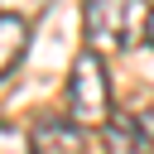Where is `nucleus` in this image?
Masks as SVG:
<instances>
[{
  "mask_svg": "<svg viewBox=\"0 0 154 154\" xmlns=\"http://www.w3.org/2000/svg\"><path fill=\"white\" fill-rule=\"evenodd\" d=\"M144 34H149V48H154V10H149V29H144Z\"/></svg>",
  "mask_w": 154,
  "mask_h": 154,
  "instance_id": "obj_8",
  "label": "nucleus"
},
{
  "mask_svg": "<svg viewBox=\"0 0 154 154\" xmlns=\"http://www.w3.org/2000/svg\"><path fill=\"white\" fill-rule=\"evenodd\" d=\"M48 0H0V14H19V19H34Z\"/></svg>",
  "mask_w": 154,
  "mask_h": 154,
  "instance_id": "obj_7",
  "label": "nucleus"
},
{
  "mask_svg": "<svg viewBox=\"0 0 154 154\" xmlns=\"http://www.w3.org/2000/svg\"><path fill=\"white\" fill-rule=\"evenodd\" d=\"M0 154H34V135L19 125H0Z\"/></svg>",
  "mask_w": 154,
  "mask_h": 154,
  "instance_id": "obj_6",
  "label": "nucleus"
},
{
  "mask_svg": "<svg viewBox=\"0 0 154 154\" xmlns=\"http://www.w3.org/2000/svg\"><path fill=\"white\" fill-rule=\"evenodd\" d=\"M82 24H87L91 53L111 58V53H125L149 29V14H144V0H87Z\"/></svg>",
  "mask_w": 154,
  "mask_h": 154,
  "instance_id": "obj_1",
  "label": "nucleus"
},
{
  "mask_svg": "<svg viewBox=\"0 0 154 154\" xmlns=\"http://www.w3.org/2000/svg\"><path fill=\"white\" fill-rule=\"evenodd\" d=\"M24 48H29V19L0 14V77H10V67L24 58Z\"/></svg>",
  "mask_w": 154,
  "mask_h": 154,
  "instance_id": "obj_5",
  "label": "nucleus"
},
{
  "mask_svg": "<svg viewBox=\"0 0 154 154\" xmlns=\"http://www.w3.org/2000/svg\"><path fill=\"white\" fill-rule=\"evenodd\" d=\"M111 116L116 111H111V72H106V58L87 48L72 63V77H67V120L82 125V130H96Z\"/></svg>",
  "mask_w": 154,
  "mask_h": 154,
  "instance_id": "obj_2",
  "label": "nucleus"
},
{
  "mask_svg": "<svg viewBox=\"0 0 154 154\" xmlns=\"http://www.w3.org/2000/svg\"><path fill=\"white\" fill-rule=\"evenodd\" d=\"M154 111H116L101 125V149L106 154H154Z\"/></svg>",
  "mask_w": 154,
  "mask_h": 154,
  "instance_id": "obj_3",
  "label": "nucleus"
},
{
  "mask_svg": "<svg viewBox=\"0 0 154 154\" xmlns=\"http://www.w3.org/2000/svg\"><path fill=\"white\" fill-rule=\"evenodd\" d=\"M34 154H87L82 125H72L67 116H48L34 125Z\"/></svg>",
  "mask_w": 154,
  "mask_h": 154,
  "instance_id": "obj_4",
  "label": "nucleus"
}]
</instances>
